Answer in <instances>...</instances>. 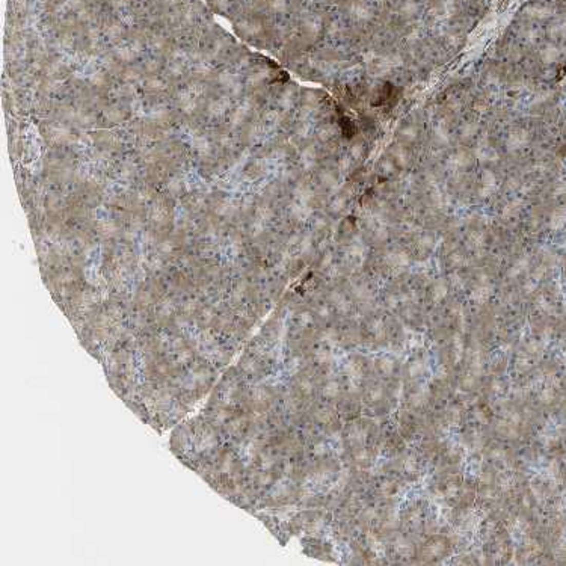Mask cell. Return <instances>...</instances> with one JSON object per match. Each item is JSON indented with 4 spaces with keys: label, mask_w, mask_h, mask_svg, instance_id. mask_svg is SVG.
Instances as JSON below:
<instances>
[{
    "label": "cell",
    "mask_w": 566,
    "mask_h": 566,
    "mask_svg": "<svg viewBox=\"0 0 566 566\" xmlns=\"http://www.w3.org/2000/svg\"><path fill=\"white\" fill-rule=\"evenodd\" d=\"M340 127H342L343 135H345L346 138H352V136L355 135V124L352 123V120H350V118H347V117H342V118H340Z\"/></svg>",
    "instance_id": "6da1fadb"
}]
</instances>
